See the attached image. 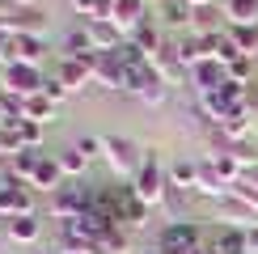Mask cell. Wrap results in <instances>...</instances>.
Masks as SVG:
<instances>
[{
	"label": "cell",
	"mask_w": 258,
	"mask_h": 254,
	"mask_svg": "<svg viewBox=\"0 0 258 254\" xmlns=\"http://www.w3.org/2000/svg\"><path fill=\"white\" fill-rule=\"evenodd\" d=\"M102 250H106V254H132V237H127V229L114 225V229L102 237Z\"/></svg>",
	"instance_id": "4316f807"
},
{
	"label": "cell",
	"mask_w": 258,
	"mask_h": 254,
	"mask_svg": "<svg viewBox=\"0 0 258 254\" xmlns=\"http://www.w3.org/2000/svg\"><path fill=\"white\" fill-rule=\"evenodd\" d=\"M245 241H250V254H258V225L245 229Z\"/></svg>",
	"instance_id": "d6a6232c"
},
{
	"label": "cell",
	"mask_w": 258,
	"mask_h": 254,
	"mask_svg": "<svg viewBox=\"0 0 258 254\" xmlns=\"http://www.w3.org/2000/svg\"><path fill=\"white\" fill-rule=\"evenodd\" d=\"M9 5H13V9H34L38 0H9Z\"/></svg>",
	"instance_id": "836d02e7"
},
{
	"label": "cell",
	"mask_w": 258,
	"mask_h": 254,
	"mask_svg": "<svg viewBox=\"0 0 258 254\" xmlns=\"http://www.w3.org/2000/svg\"><path fill=\"white\" fill-rule=\"evenodd\" d=\"M233 190H237V195H241V199H245V204H250V208H254V212H258V186H254V182H250V178H241V182H237V186H233Z\"/></svg>",
	"instance_id": "1f68e13d"
},
{
	"label": "cell",
	"mask_w": 258,
	"mask_h": 254,
	"mask_svg": "<svg viewBox=\"0 0 258 254\" xmlns=\"http://www.w3.org/2000/svg\"><path fill=\"white\" fill-rule=\"evenodd\" d=\"M38 161H42V153L38 148H26V153H13L9 157V174L5 178H13V182H34V169H38Z\"/></svg>",
	"instance_id": "5bb4252c"
},
{
	"label": "cell",
	"mask_w": 258,
	"mask_h": 254,
	"mask_svg": "<svg viewBox=\"0 0 258 254\" xmlns=\"http://www.w3.org/2000/svg\"><path fill=\"white\" fill-rule=\"evenodd\" d=\"M132 42H136L140 51H144L148 59H153L157 51H165V47H161V30H157V26H153V21H148V17H144V21H140V26L132 30Z\"/></svg>",
	"instance_id": "ffe728a7"
},
{
	"label": "cell",
	"mask_w": 258,
	"mask_h": 254,
	"mask_svg": "<svg viewBox=\"0 0 258 254\" xmlns=\"http://www.w3.org/2000/svg\"><path fill=\"white\" fill-rule=\"evenodd\" d=\"M9 9H13V5H9V0H0V21L9 17Z\"/></svg>",
	"instance_id": "d590c367"
},
{
	"label": "cell",
	"mask_w": 258,
	"mask_h": 254,
	"mask_svg": "<svg viewBox=\"0 0 258 254\" xmlns=\"http://www.w3.org/2000/svg\"><path fill=\"white\" fill-rule=\"evenodd\" d=\"M0 157H5V144H0Z\"/></svg>",
	"instance_id": "60d3db41"
},
{
	"label": "cell",
	"mask_w": 258,
	"mask_h": 254,
	"mask_svg": "<svg viewBox=\"0 0 258 254\" xmlns=\"http://www.w3.org/2000/svg\"><path fill=\"white\" fill-rule=\"evenodd\" d=\"M38 254H63V250H38Z\"/></svg>",
	"instance_id": "ab89813d"
},
{
	"label": "cell",
	"mask_w": 258,
	"mask_h": 254,
	"mask_svg": "<svg viewBox=\"0 0 258 254\" xmlns=\"http://www.w3.org/2000/svg\"><path fill=\"white\" fill-rule=\"evenodd\" d=\"M157 250L161 254H195V250H203V233L190 220H169L157 237Z\"/></svg>",
	"instance_id": "3957f363"
},
{
	"label": "cell",
	"mask_w": 258,
	"mask_h": 254,
	"mask_svg": "<svg viewBox=\"0 0 258 254\" xmlns=\"http://www.w3.org/2000/svg\"><path fill=\"white\" fill-rule=\"evenodd\" d=\"M132 93H136L144 106H161V102L169 98V81L161 77L148 59H144V64H132Z\"/></svg>",
	"instance_id": "277c9868"
},
{
	"label": "cell",
	"mask_w": 258,
	"mask_h": 254,
	"mask_svg": "<svg viewBox=\"0 0 258 254\" xmlns=\"http://www.w3.org/2000/svg\"><path fill=\"white\" fill-rule=\"evenodd\" d=\"M0 26L9 30V34H47V13L34 5V9H9V17L0 21Z\"/></svg>",
	"instance_id": "ba28073f"
},
{
	"label": "cell",
	"mask_w": 258,
	"mask_h": 254,
	"mask_svg": "<svg viewBox=\"0 0 258 254\" xmlns=\"http://www.w3.org/2000/svg\"><path fill=\"white\" fill-rule=\"evenodd\" d=\"M190 81H195V89H199V93L220 89V85H224V68H220L216 59H203V64H195V68H190Z\"/></svg>",
	"instance_id": "ac0fdd59"
},
{
	"label": "cell",
	"mask_w": 258,
	"mask_h": 254,
	"mask_svg": "<svg viewBox=\"0 0 258 254\" xmlns=\"http://www.w3.org/2000/svg\"><path fill=\"white\" fill-rule=\"evenodd\" d=\"M77 148L89 157V161H93V157H106V136H81Z\"/></svg>",
	"instance_id": "f546056e"
},
{
	"label": "cell",
	"mask_w": 258,
	"mask_h": 254,
	"mask_svg": "<svg viewBox=\"0 0 258 254\" xmlns=\"http://www.w3.org/2000/svg\"><path fill=\"white\" fill-rule=\"evenodd\" d=\"M190 13H195V9L182 5V0H169V5H165V21H169V26H190Z\"/></svg>",
	"instance_id": "f1b7e54d"
},
{
	"label": "cell",
	"mask_w": 258,
	"mask_h": 254,
	"mask_svg": "<svg viewBox=\"0 0 258 254\" xmlns=\"http://www.w3.org/2000/svg\"><path fill=\"white\" fill-rule=\"evenodd\" d=\"M34 190H42V195H55V190L63 186V169H59V157H42L38 169H34V182H30Z\"/></svg>",
	"instance_id": "4fadbf2b"
},
{
	"label": "cell",
	"mask_w": 258,
	"mask_h": 254,
	"mask_svg": "<svg viewBox=\"0 0 258 254\" xmlns=\"http://www.w3.org/2000/svg\"><path fill=\"white\" fill-rule=\"evenodd\" d=\"M59 55L63 59H85V55H93V38H89V30H68V34L59 38Z\"/></svg>",
	"instance_id": "e0dca14e"
},
{
	"label": "cell",
	"mask_w": 258,
	"mask_h": 254,
	"mask_svg": "<svg viewBox=\"0 0 258 254\" xmlns=\"http://www.w3.org/2000/svg\"><path fill=\"white\" fill-rule=\"evenodd\" d=\"M245 106H250V114H258V98H250V102H245Z\"/></svg>",
	"instance_id": "74e56055"
},
{
	"label": "cell",
	"mask_w": 258,
	"mask_h": 254,
	"mask_svg": "<svg viewBox=\"0 0 258 254\" xmlns=\"http://www.w3.org/2000/svg\"><path fill=\"white\" fill-rule=\"evenodd\" d=\"M132 195L144 208L165 204V195H169V169H161L157 148H144V165H140V174L132 178Z\"/></svg>",
	"instance_id": "6da1fadb"
},
{
	"label": "cell",
	"mask_w": 258,
	"mask_h": 254,
	"mask_svg": "<svg viewBox=\"0 0 258 254\" xmlns=\"http://www.w3.org/2000/svg\"><path fill=\"white\" fill-rule=\"evenodd\" d=\"M224 77H229V81H237V85H250V77H254V55L233 59L229 68H224Z\"/></svg>",
	"instance_id": "83f0119b"
},
{
	"label": "cell",
	"mask_w": 258,
	"mask_h": 254,
	"mask_svg": "<svg viewBox=\"0 0 258 254\" xmlns=\"http://www.w3.org/2000/svg\"><path fill=\"white\" fill-rule=\"evenodd\" d=\"M21 119H30V123H42L47 127L51 119H55V102H47L42 93H34V98H21Z\"/></svg>",
	"instance_id": "d6986e66"
},
{
	"label": "cell",
	"mask_w": 258,
	"mask_h": 254,
	"mask_svg": "<svg viewBox=\"0 0 258 254\" xmlns=\"http://www.w3.org/2000/svg\"><path fill=\"white\" fill-rule=\"evenodd\" d=\"M216 212H220L224 220H229L233 229H254V225H258V212H254L250 204H245L237 190H229V195H224L220 204H216Z\"/></svg>",
	"instance_id": "30bf717a"
},
{
	"label": "cell",
	"mask_w": 258,
	"mask_h": 254,
	"mask_svg": "<svg viewBox=\"0 0 258 254\" xmlns=\"http://www.w3.org/2000/svg\"><path fill=\"white\" fill-rule=\"evenodd\" d=\"M182 5H190V9H208L212 0H182Z\"/></svg>",
	"instance_id": "e575fe53"
},
{
	"label": "cell",
	"mask_w": 258,
	"mask_h": 254,
	"mask_svg": "<svg viewBox=\"0 0 258 254\" xmlns=\"http://www.w3.org/2000/svg\"><path fill=\"white\" fill-rule=\"evenodd\" d=\"M212 254H250L245 229H233V225L216 229V237H212Z\"/></svg>",
	"instance_id": "9a60e30c"
},
{
	"label": "cell",
	"mask_w": 258,
	"mask_h": 254,
	"mask_svg": "<svg viewBox=\"0 0 258 254\" xmlns=\"http://www.w3.org/2000/svg\"><path fill=\"white\" fill-rule=\"evenodd\" d=\"M59 81L68 85L72 93L85 89L89 81H98V51H93V55H85V59H63V64H59Z\"/></svg>",
	"instance_id": "9c48e42d"
},
{
	"label": "cell",
	"mask_w": 258,
	"mask_h": 254,
	"mask_svg": "<svg viewBox=\"0 0 258 254\" xmlns=\"http://www.w3.org/2000/svg\"><path fill=\"white\" fill-rule=\"evenodd\" d=\"M229 34L241 47V55H258V26H233Z\"/></svg>",
	"instance_id": "484cf974"
},
{
	"label": "cell",
	"mask_w": 258,
	"mask_h": 254,
	"mask_svg": "<svg viewBox=\"0 0 258 254\" xmlns=\"http://www.w3.org/2000/svg\"><path fill=\"white\" fill-rule=\"evenodd\" d=\"M169 55H174V59H178V64H182L186 72L195 68V64H203V59H208V55H203V47H199V38H182L178 47L169 51Z\"/></svg>",
	"instance_id": "603a6c76"
},
{
	"label": "cell",
	"mask_w": 258,
	"mask_h": 254,
	"mask_svg": "<svg viewBox=\"0 0 258 254\" xmlns=\"http://www.w3.org/2000/svg\"><path fill=\"white\" fill-rule=\"evenodd\" d=\"M110 21L119 34H132L144 21V0H110Z\"/></svg>",
	"instance_id": "8fae6325"
},
{
	"label": "cell",
	"mask_w": 258,
	"mask_h": 254,
	"mask_svg": "<svg viewBox=\"0 0 258 254\" xmlns=\"http://www.w3.org/2000/svg\"><path fill=\"white\" fill-rule=\"evenodd\" d=\"M5 225H9V241H17V246H34L42 237V220L38 216H13V220H5Z\"/></svg>",
	"instance_id": "2e32d148"
},
{
	"label": "cell",
	"mask_w": 258,
	"mask_h": 254,
	"mask_svg": "<svg viewBox=\"0 0 258 254\" xmlns=\"http://www.w3.org/2000/svg\"><path fill=\"white\" fill-rule=\"evenodd\" d=\"M212 59H216L220 68H229L233 59H241V47L233 42V34H220V38H216V51H212Z\"/></svg>",
	"instance_id": "d4e9b609"
},
{
	"label": "cell",
	"mask_w": 258,
	"mask_h": 254,
	"mask_svg": "<svg viewBox=\"0 0 258 254\" xmlns=\"http://www.w3.org/2000/svg\"><path fill=\"white\" fill-rule=\"evenodd\" d=\"M224 17L233 26H258V0H224Z\"/></svg>",
	"instance_id": "44dd1931"
},
{
	"label": "cell",
	"mask_w": 258,
	"mask_h": 254,
	"mask_svg": "<svg viewBox=\"0 0 258 254\" xmlns=\"http://www.w3.org/2000/svg\"><path fill=\"white\" fill-rule=\"evenodd\" d=\"M245 178H250V182H254V186H258V165H254V169H250V174H245Z\"/></svg>",
	"instance_id": "8d00e7d4"
},
{
	"label": "cell",
	"mask_w": 258,
	"mask_h": 254,
	"mask_svg": "<svg viewBox=\"0 0 258 254\" xmlns=\"http://www.w3.org/2000/svg\"><path fill=\"white\" fill-rule=\"evenodd\" d=\"M106 165L119 178H136L140 165H144V148L136 140H127V136H106Z\"/></svg>",
	"instance_id": "7a4b0ae2"
},
{
	"label": "cell",
	"mask_w": 258,
	"mask_h": 254,
	"mask_svg": "<svg viewBox=\"0 0 258 254\" xmlns=\"http://www.w3.org/2000/svg\"><path fill=\"white\" fill-rule=\"evenodd\" d=\"M85 212H93V190H85V186H59L55 195H51V216L55 220H77L85 216Z\"/></svg>",
	"instance_id": "8992f818"
},
{
	"label": "cell",
	"mask_w": 258,
	"mask_h": 254,
	"mask_svg": "<svg viewBox=\"0 0 258 254\" xmlns=\"http://www.w3.org/2000/svg\"><path fill=\"white\" fill-rule=\"evenodd\" d=\"M68 93H72V89H68V85H63L59 77H51L47 85H42V98H47V102H55V106H59L63 98H68Z\"/></svg>",
	"instance_id": "4dcf8cb0"
},
{
	"label": "cell",
	"mask_w": 258,
	"mask_h": 254,
	"mask_svg": "<svg viewBox=\"0 0 258 254\" xmlns=\"http://www.w3.org/2000/svg\"><path fill=\"white\" fill-rule=\"evenodd\" d=\"M0 85L9 89V98H34V93H42V85H47V77H42L38 68H30V64H5L0 68Z\"/></svg>",
	"instance_id": "5b68a950"
},
{
	"label": "cell",
	"mask_w": 258,
	"mask_h": 254,
	"mask_svg": "<svg viewBox=\"0 0 258 254\" xmlns=\"http://www.w3.org/2000/svg\"><path fill=\"white\" fill-rule=\"evenodd\" d=\"M30 190H34V186L5 178V182H0V216H5V220H13V216H34V195H30Z\"/></svg>",
	"instance_id": "52a82bcc"
},
{
	"label": "cell",
	"mask_w": 258,
	"mask_h": 254,
	"mask_svg": "<svg viewBox=\"0 0 258 254\" xmlns=\"http://www.w3.org/2000/svg\"><path fill=\"white\" fill-rule=\"evenodd\" d=\"M85 30H89V38H93V51H119V47H123V34L114 30L110 17H93V21H85Z\"/></svg>",
	"instance_id": "7c38bea8"
},
{
	"label": "cell",
	"mask_w": 258,
	"mask_h": 254,
	"mask_svg": "<svg viewBox=\"0 0 258 254\" xmlns=\"http://www.w3.org/2000/svg\"><path fill=\"white\" fill-rule=\"evenodd\" d=\"M85 165H89V157H85L77 144L59 153V169H63V178H68V174H77V178H81V174H85Z\"/></svg>",
	"instance_id": "cb8c5ba5"
},
{
	"label": "cell",
	"mask_w": 258,
	"mask_h": 254,
	"mask_svg": "<svg viewBox=\"0 0 258 254\" xmlns=\"http://www.w3.org/2000/svg\"><path fill=\"white\" fill-rule=\"evenodd\" d=\"M169 186L190 190V195H195V186H199V165H195V161H174V165H169Z\"/></svg>",
	"instance_id": "7402d4cb"
},
{
	"label": "cell",
	"mask_w": 258,
	"mask_h": 254,
	"mask_svg": "<svg viewBox=\"0 0 258 254\" xmlns=\"http://www.w3.org/2000/svg\"><path fill=\"white\" fill-rule=\"evenodd\" d=\"M195 254H212V246H203V250H195Z\"/></svg>",
	"instance_id": "f35d334b"
}]
</instances>
